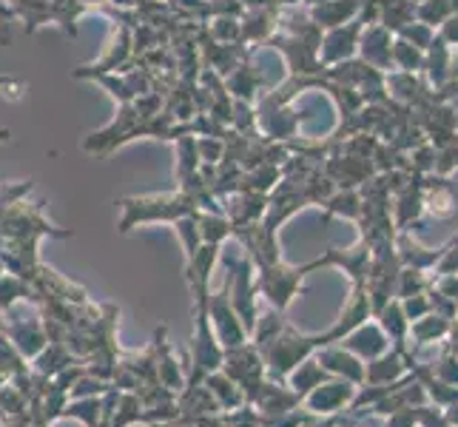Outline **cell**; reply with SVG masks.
<instances>
[{"label":"cell","instance_id":"obj_12","mask_svg":"<svg viewBox=\"0 0 458 427\" xmlns=\"http://www.w3.org/2000/svg\"><path fill=\"white\" fill-rule=\"evenodd\" d=\"M208 388H211V393L216 397V402H219V407H236V405H242V397L236 393V382L233 379H228V376H219V373H208Z\"/></svg>","mask_w":458,"mask_h":427},{"label":"cell","instance_id":"obj_11","mask_svg":"<svg viewBox=\"0 0 458 427\" xmlns=\"http://www.w3.org/2000/svg\"><path fill=\"white\" fill-rule=\"evenodd\" d=\"M410 334H413L416 345H430L436 342L438 337H447L450 334V325L445 316H428V320H416L413 328H410Z\"/></svg>","mask_w":458,"mask_h":427},{"label":"cell","instance_id":"obj_8","mask_svg":"<svg viewBox=\"0 0 458 427\" xmlns=\"http://www.w3.org/2000/svg\"><path fill=\"white\" fill-rule=\"evenodd\" d=\"M21 299H26V303H38L35 285L14 277V274L0 277V311H12L14 303H21Z\"/></svg>","mask_w":458,"mask_h":427},{"label":"cell","instance_id":"obj_2","mask_svg":"<svg viewBox=\"0 0 458 427\" xmlns=\"http://www.w3.org/2000/svg\"><path fill=\"white\" fill-rule=\"evenodd\" d=\"M123 219L120 231H131L137 223H151V219H182L191 214V200L188 197H129L123 200Z\"/></svg>","mask_w":458,"mask_h":427},{"label":"cell","instance_id":"obj_3","mask_svg":"<svg viewBox=\"0 0 458 427\" xmlns=\"http://www.w3.org/2000/svg\"><path fill=\"white\" fill-rule=\"evenodd\" d=\"M4 334L14 342V347L23 354V359H38L46 345H49V334L43 328V316L40 320H14V322H4Z\"/></svg>","mask_w":458,"mask_h":427},{"label":"cell","instance_id":"obj_1","mask_svg":"<svg viewBox=\"0 0 458 427\" xmlns=\"http://www.w3.org/2000/svg\"><path fill=\"white\" fill-rule=\"evenodd\" d=\"M0 236L4 240H40V236H69V231L55 228L43 217L40 202H31L23 197L0 219Z\"/></svg>","mask_w":458,"mask_h":427},{"label":"cell","instance_id":"obj_9","mask_svg":"<svg viewBox=\"0 0 458 427\" xmlns=\"http://www.w3.org/2000/svg\"><path fill=\"white\" fill-rule=\"evenodd\" d=\"M344 347H347V351L359 354V356H365V359H376V356L385 354L387 342H385V337L378 334L376 328H359V334L347 337Z\"/></svg>","mask_w":458,"mask_h":427},{"label":"cell","instance_id":"obj_17","mask_svg":"<svg viewBox=\"0 0 458 427\" xmlns=\"http://www.w3.org/2000/svg\"><path fill=\"white\" fill-rule=\"evenodd\" d=\"M9 271H6V265H4V260H0V277H6Z\"/></svg>","mask_w":458,"mask_h":427},{"label":"cell","instance_id":"obj_10","mask_svg":"<svg viewBox=\"0 0 458 427\" xmlns=\"http://www.w3.org/2000/svg\"><path fill=\"white\" fill-rule=\"evenodd\" d=\"M23 368H26L23 354L14 347V342L4 334V330H0V385L12 382Z\"/></svg>","mask_w":458,"mask_h":427},{"label":"cell","instance_id":"obj_13","mask_svg":"<svg viewBox=\"0 0 458 427\" xmlns=\"http://www.w3.org/2000/svg\"><path fill=\"white\" fill-rule=\"evenodd\" d=\"M31 188H35V180H26V183H0V219H4V214L12 209L14 202L29 197Z\"/></svg>","mask_w":458,"mask_h":427},{"label":"cell","instance_id":"obj_4","mask_svg":"<svg viewBox=\"0 0 458 427\" xmlns=\"http://www.w3.org/2000/svg\"><path fill=\"white\" fill-rule=\"evenodd\" d=\"M356 399V388L353 382H327V385H319L316 390H310L305 397V405L310 414H339L347 405Z\"/></svg>","mask_w":458,"mask_h":427},{"label":"cell","instance_id":"obj_5","mask_svg":"<svg viewBox=\"0 0 458 427\" xmlns=\"http://www.w3.org/2000/svg\"><path fill=\"white\" fill-rule=\"evenodd\" d=\"M404 371H407V362H404V356L396 351V347H393L390 354L370 359V365L365 371V382H370V385H393V382H399V376Z\"/></svg>","mask_w":458,"mask_h":427},{"label":"cell","instance_id":"obj_15","mask_svg":"<svg viewBox=\"0 0 458 427\" xmlns=\"http://www.w3.org/2000/svg\"><path fill=\"white\" fill-rule=\"evenodd\" d=\"M9 91V94H18L21 89H26L23 81H18V77H9V74H0V91Z\"/></svg>","mask_w":458,"mask_h":427},{"label":"cell","instance_id":"obj_6","mask_svg":"<svg viewBox=\"0 0 458 427\" xmlns=\"http://www.w3.org/2000/svg\"><path fill=\"white\" fill-rule=\"evenodd\" d=\"M319 362H322V368H325V371L344 376L347 382L365 385V368L359 365V359L347 356V354H344V347H330V351H322V354H319Z\"/></svg>","mask_w":458,"mask_h":427},{"label":"cell","instance_id":"obj_16","mask_svg":"<svg viewBox=\"0 0 458 427\" xmlns=\"http://www.w3.org/2000/svg\"><path fill=\"white\" fill-rule=\"evenodd\" d=\"M9 137H12V132H9V129H0V142H6Z\"/></svg>","mask_w":458,"mask_h":427},{"label":"cell","instance_id":"obj_14","mask_svg":"<svg viewBox=\"0 0 458 427\" xmlns=\"http://www.w3.org/2000/svg\"><path fill=\"white\" fill-rule=\"evenodd\" d=\"M433 373L441 379V382H447V385H458V356L450 351L445 359L438 362V365H433Z\"/></svg>","mask_w":458,"mask_h":427},{"label":"cell","instance_id":"obj_7","mask_svg":"<svg viewBox=\"0 0 458 427\" xmlns=\"http://www.w3.org/2000/svg\"><path fill=\"white\" fill-rule=\"evenodd\" d=\"M327 376H330V371L322 368V362H319V359H316V362H313V359H305L302 365H299L288 379H291V388H293V390L299 393V397H302V402H305L308 393L319 388Z\"/></svg>","mask_w":458,"mask_h":427}]
</instances>
